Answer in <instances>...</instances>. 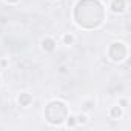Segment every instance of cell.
I'll list each match as a JSON object with an SVG mask.
<instances>
[{"instance_id":"6da1fadb","label":"cell","mask_w":131,"mask_h":131,"mask_svg":"<svg viewBox=\"0 0 131 131\" xmlns=\"http://www.w3.org/2000/svg\"><path fill=\"white\" fill-rule=\"evenodd\" d=\"M110 11L114 14H122L126 11V0H111Z\"/></svg>"},{"instance_id":"7a4b0ae2","label":"cell","mask_w":131,"mask_h":131,"mask_svg":"<svg viewBox=\"0 0 131 131\" xmlns=\"http://www.w3.org/2000/svg\"><path fill=\"white\" fill-rule=\"evenodd\" d=\"M56 46H57V43H56V40H54L52 37H45V39H42V49H43L45 52H52V51L56 49Z\"/></svg>"},{"instance_id":"3957f363","label":"cell","mask_w":131,"mask_h":131,"mask_svg":"<svg viewBox=\"0 0 131 131\" xmlns=\"http://www.w3.org/2000/svg\"><path fill=\"white\" fill-rule=\"evenodd\" d=\"M17 103L23 108H28L31 103H32V96L29 93H20L19 97H17Z\"/></svg>"},{"instance_id":"277c9868","label":"cell","mask_w":131,"mask_h":131,"mask_svg":"<svg viewBox=\"0 0 131 131\" xmlns=\"http://www.w3.org/2000/svg\"><path fill=\"white\" fill-rule=\"evenodd\" d=\"M108 114H110V117H111V119H114V120L120 119V117H122V114H123L122 106H120V105H114V106H111V108H110V111H108Z\"/></svg>"},{"instance_id":"5b68a950","label":"cell","mask_w":131,"mask_h":131,"mask_svg":"<svg viewBox=\"0 0 131 131\" xmlns=\"http://www.w3.org/2000/svg\"><path fill=\"white\" fill-rule=\"evenodd\" d=\"M65 125L68 128H76L77 126V119H76V114H68L67 119H65Z\"/></svg>"},{"instance_id":"8992f818","label":"cell","mask_w":131,"mask_h":131,"mask_svg":"<svg viewBox=\"0 0 131 131\" xmlns=\"http://www.w3.org/2000/svg\"><path fill=\"white\" fill-rule=\"evenodd\" d=\"M62 42H63V45L71 46V45L74 43V36H73V34H70V32L63 34V36H62Z\"/></svg>"},{"instance_id":"52a82bcc","label":"cell","mask_w":131,"mask_h":131,"mask_svg":"<svg viewBox=\"0 0 131 131\" xmlns=\"http://www.w3.org/2000/svg\"><path fill=\"white\" fill-rule=\"evenodd\" d=\"M93 106H94V100H85L82 103V111L83 113H88V111L93 110Z\"/></svg>"},{"instance_id":"ba28073f","label":"cell","mask_w":131,"mask_h":131,"mask_svg":"<svg viewBox=\"0 0 131 131\" xmlns=\"http://www.w3.org/2000/svg\"><path fill=\"white\" fill-rule=\"evenodd\" d=\"M76 119H77V125H86V123H88V116H86L85 113L76 116Z\"/></svg>"},{"instance_id":"9c48e42d","label":"cell","mask_w":131,"mask_h":131,"mask_svg":"<svg viewBox=\"0 0 131 131\" xmlns=\"http://www.w3.org/2000/svg\"><path fill=\"white\" fill-rule=\"evenodd\" d=\"M120 105L126 106V105H128V99H120Z\"/></svg>"},{"instance_id":"30bf717a","label":"cell","mask_w":131,"mask_h":131,"mask_svg":"<svg viewBox=\"0 0 131 131\" xmlns=\"http://www.w3.org/2000/svg\"><path fill=\"white\" fill-rule=\"evenodd\" d=\"M5 2H6V3H17L19 0H5Z\"/></svg>"},{"instance_id":"8fae6325","label":"cell","mask_w":131,"mask_h":131,"mask_svg":"<svg viewBox=\"0 0 131 131\" xmlns=\"http://www.w3.org/2000/svg\"><path fill=\"white\" fill-rule=\"evenodd\" d=\"M0 65H2V67H5V65H8V62H6V60H2V62H0Z\"/></svg>"},{"instance_id":"7c38bea8","label":"cell","mask_w":131,"mask_h":131,"mask_svg":"<svg viewBox=\"0 0 131 131\" xmlns=\"http://www.w3.org/2000/svg\"><path fill=\"white\" fill-rule=\"evenodd\" d=\"M2 83H3V80H2V76H0V86H2Z\"/></svg>"},{"instance_id":"4fadbf2b","label":"cell","mask_w":131,"mask_h":131,"mask_svg":"<svg viewBox=\"0 0 131 131\" xmlns=\"http://www.w3.org/2000/svg\"><path fill=\"white\" fill-rule=\"evenodd\" d=\"M49 2H57V0H49Z\"/></svg>"}]
</instances>
